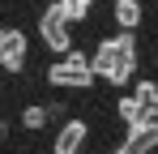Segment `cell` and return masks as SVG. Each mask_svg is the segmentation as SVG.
Returning <instances> with one entry per match:
<instances>
[{"label":"cell","mask_w":158,"mask_h":154,"mask_svg":"<svg viewBox=\"0 0 158 154\" xmlns=\"http://www.w3.org/2000/svg\"><path fill=\"white\" fill-rule=\"evenodd\" d=\"M150 116H154V120H158V107H150Z\"/></svg>","instance_id":"obj_12"},{"label":"cell","mask_w":158,"mask_h":154,"mask_svg":"<svg viewBox=\"0 0 158 154\" xmlns=\"http://www.w3.org/2000/svg\"><path fill=\"white\" fill-rule=\"evenodd\" d=\"M115 111H120V120H124L128 128H137V124H145V120H150V111L132 99V94H128V99H120V107H115Z\"/></svg>","instance_id":"obj_8"},{"label":"cell","mask_w":158,"mask_h":154,"mask_svg":"<svg viewBox=\"0 0 158 154\" xmlns=\"http://www.w3.org/2000/svg\"><path fill=\"white\" fill-rule=\"evenodd\" d=\"M22 64H26V34L17 26H0V69L22 73Z\"/></svg>","instance_id":"obj_4"},{"label":"cell","mask_w":158,"mask_h":154,"mask_svg":"<svg viewBox=\"0 0 158 154\" xmlns=\"http://www.w3.org/2000/svg\"><path fill=\"white\" fill-rule=\"evenodd\" d=\"M4 137H9V120H0V141H4Z\"/></svg>","instance_id":"obj_11"},{"label":"cell","mask_w":158,"mask_h":154,"mask_svg":"<svg viewBox=\"0 0 158 154\" xmlns=\"http://www.w3.org/2000/svg\"><path fill=\"white\" fill-rule=\"evenodd\" d=\"M39 39H43L56 56H69V51H73V26H69L64 9H60L56 0L43 9V13H39Z\"/></svg>","instance_id":"obj_3"},{"label":"cell","mask_w":158,"mask_h":154,"mask_svg":"<svg viewBox=\"0 0 158 154\" xmlns=\"http://www.w3.org/2000/svg\"><path fill=\"white\" fill-rule=\"evenodd\" d=\"M90 69H94V77H103L107 86H128L132 73H137V34L115 30L111 39H103L94 47V56H90Z\"/></svg>","instance_id":"obj_1"},{"label":"cell","mask_w":158,"mask_h":154,"mask_svg":"<svg viewBox=\"0 0 158 154\" xmlns=\"http://www.w3.org/2000/svg\"><path fill=\"white\" fill-rule=\"evenodd\" d=\"M56 4L64 9L69 26H73V22H85V17H90V9H94V0H56Z\"/></svg>","instance_id":"obj_9"},{"label":"cell","mask_w":158,"mask_h":154,"mask_svg":"<svg viewBox=\"0 0 158 154\" xmlns=\"http://www.w3.org/2000/svg\"><path fill=\"white\" fill-rule=\"evenodd\" d=\"M43 124H47V107H39V103H30L26 111H22V128H26V133H39Z\"/></svg>","instance_id":"obj_10"},{"label":"cell","mask_w":158,"mask_h":154,"mask_svg":"<svg viewBox=\"0 0 158 154\" xmlns=\"http://www.w3.org/2000/svg\"><path fill=\"white\" fill-rule=\"evenodd\" d=\"M111 17H115V26L124 34H137V26H141V0H115L111 4Z\"/></svg>","instance_id":"obj_7"},{"label":"cell","mask_w":158,"mask_h":154,"mask_svg":"<svg viewBox=\"0 0 158 154\" xmlns=\"http://www.w3.org/2000/svg\"><path fill=\"white\" fill-rule=\"evenodd\" d=\"M85 120H64L60 124V133H56L52 141V154H81V146H85Z\"/></svg>","instance_id":"obj_6"},{"label":"cell","mask_w":158,"mask_h":154,"mask_svg":"<svg viewBox=\"0 0 158 154\" xmlns=\"http://www.w3.org/2000/svg\"><path fill=\"white\" fill-rule=\"evenodd\" d=\"M150 150H158V120H154V116H150L145 124L128 128L124 141L115 146V154H150Z\"/></svg>","instance_id":"obj_5"},{"label":"cell","mask_w":158,"mask_h":154,"mask_svg":"<svg viewBox=\"0 0 158 154\" xmlns=\"http://www.w3.org/2000/svg\"><path fill=\"white\" fill-rule=\"evenodd\" d=\"M47 81L60 86V90H90L98 77H94V69H90V56H81V51L73 47L69 56H60L56 64H47Z\"/></svg>","instance_id":"obj_2"}]
</instances>
